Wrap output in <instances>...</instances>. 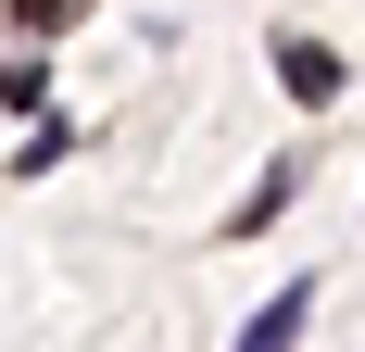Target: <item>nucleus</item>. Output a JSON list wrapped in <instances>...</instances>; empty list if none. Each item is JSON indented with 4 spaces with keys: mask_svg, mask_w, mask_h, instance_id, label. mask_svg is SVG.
<instances>
[{
    "mask_svg": "<svg viewBox=\"0 0 365 352\" xmlns=\"http://www.w3.org/2000/svg\"><path fill=\"white\" fill-rule=\"evenodd\" d=\"M63 13H76V0H13V26H63Z\"/></svg>",
    "mask_w": 365,
    "mask_h": 352,
    "instance_id": "20e7f679",
    "label": "nucleus"
},
{
    "mask_svg": "<svg viewBox=\"0 0 365 352\" xmlns=\"http://www.w3.org/2000/svg\"><path fill=\"white\" fill-rule=\"evenodd\" d=\"M63 151H76V126H63V113H38V139L13 151V164H26V176H51V164H63Z\"/></svg>",
    "mask_w": 365,
    "mask_h": 352,
    "instance_id": "7ed1b4c3",
    "label": "nucleus"
},
{
    "mask_svg": "<svg viewBox=\"0 0 365 352\" xmlns=\"http://www.w3.org/2000/svg\"><path fill=\"white\" fill-rule=\"evenodd\" d=\"M277 88H290L302 113H328L340 101V51H328V38H277Z\"/></svg>",
    "mask_w": 365,
    "mask_h": 352,
    "instance_id": "f257e3e1",
    "label": "nucleus"
},
{
    "mask_svg": "<svg viewBox=\"0 0 365 352\" xmlns=\"http://www.w3.org/2000/svg\"><path fill=\"white\" fill-rule=\"evenodd\" d=\"M302 327H315V277H290V289H277V302H264V315L240 327V352H290Z\"/></svg>",
    "mask_w": 365,
    "mask_h": 352,
    "instance_id": "f03ea898",
    "label": "nucleus"
}]
</instances>
